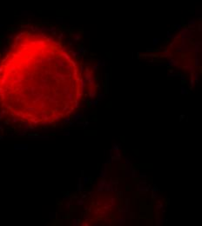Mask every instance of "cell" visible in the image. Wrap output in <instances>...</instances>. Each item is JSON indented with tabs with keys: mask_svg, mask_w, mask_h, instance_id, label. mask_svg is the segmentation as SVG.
<instances>
[{
	"mask_svg": "<svg viewBox=\"0 0 202 226\" xmlns=\"http://www.w3.org/2000/svg\"><path fill=\"white\" fill-rule=\"evenodd\" d=\"M74 63L52 37L18 34L0 57V110L25 124H50L67 115L75 100Z\"/></svg>",
	"mask_w": 202,
	"mask_h": 226,
	"instance_id": "cell-1",
	"label": "cell"
}]
</instances>
